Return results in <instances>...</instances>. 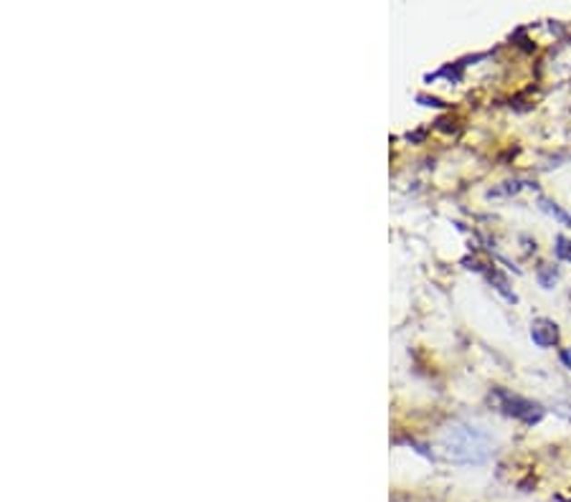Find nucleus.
<instances>
[{"instance_id":"obj_2","label":"nucleus","mask_w":571,"mask_h":502,"mask_svg":"<svg viewBox=\"0 0 571 502\" xmlns=\"http://www.w3.org/2000/svg\"><path fill=\"white\" fill-rule=\"evenodd\" d=\"M493 399H496V404L500 406L503 414L518 418L523 424H531L534 427V424H538L544 418V408L534 404V401H528V399H523V396H516V393L497 389V391H493Z\"/></svg>"},{"instance_id":"obj_1","label":"nucleus","mask_w":571,"mask_h":502,"mask_svg":"<svg viewBox=\"0 0 571 502\" xmlns=\"http://www.w3.org/2000/svg\"><path fill=\"white\" fill-rule=\"evenodd\" d=\"M490 454L487 444H485L483 434H477L470 427L462 429H452V441H449V457L455 462H483Z\"/></svg>"},{"instance_id":"obj_5","label":"nucleus","mask_w":571,"mask_h":502,"mask_svg":"<svg viewBox=\"0 0 571 502\" xmlns=\"http://www.w3.org/2000/svg\"><path fill=\"white\" fill-rule=\"evenodd\" d=\"M487 277H490V282L496 284V290L500 294H503V297H506V300H510V302H516V294L510 292L508 290V280H506V277H503V274H500V271H490V274H487Z\"/></svg>"},{"instance_id":"obj_4","label":"nucleus","mask_w":571,"mask_h":502,"mask_svg":"<svg viewBox=\"0 0 571 502\" xmlns=\"http://www.w3.org/2000/svg\"><path fill=\"white\" fill-rule=\"evenodd\" d=\"M538 203H541V209L546 211V213H551V216L559 221V223H564V226H571V216L566 213V211L559 209V203H554V201H548V198H541Z\"/></svg>"},{"instance_id":"obj_8","label":"nucleus","mask_w":571,"mask_h":502,"mask_svg":"<svg viewBox=\"0 0 571 502\" xmlns=\"http://www.w3.org/2000/svg\"><path fill=\"white\" fill-rule=\"evenodd\" d=\"M561 360H564V366H566L571 370V348H566V350H561Z\"/></svg>"},{"instance_id":"obj_3","label":"nucleus","mask_w":571,"mask_h":502,"mask_svg":"<svg viewBox=\"0 0 571 502\" xmlns=\"http://www.w3.org/2000/svg\"><path fill=\"white\" fill-rule=\"evenodd\" d=\"M531 340L538 348H551V345L559 343V328H556V322L544 318L534 320V325H531Z\"/></svg>"},{"instance_id":"obj_6","label":"nucleus","mask_w":571,"mask_h":502,"mask_svg":"<svg viewBox=\"0 0 571 502\" xmlns=\"http://www.w3.org/2000/svg\"><path fill=\"white\" fill-rule=\"evenodd\" d=\"M556 280H559V271L554 270V267H544V270L538 271V282L544 284V287H554L556 284Z\"/></svg>"},{"instance_id":"obj_7","label":"nucleus","mask_w":571,"mask_h":502,"mask_svg":"<svg viewBox=\"0 0 571 502\" xmlns=\"http://www.w3.org/2000/svg\"><path fill=\"white\" fill-rule=\"evenodd\" d=\"M556 254H559L561 259L571 261V241L569 239H564V236H559V239H556Z\"/></svg>"}]
</instances>
